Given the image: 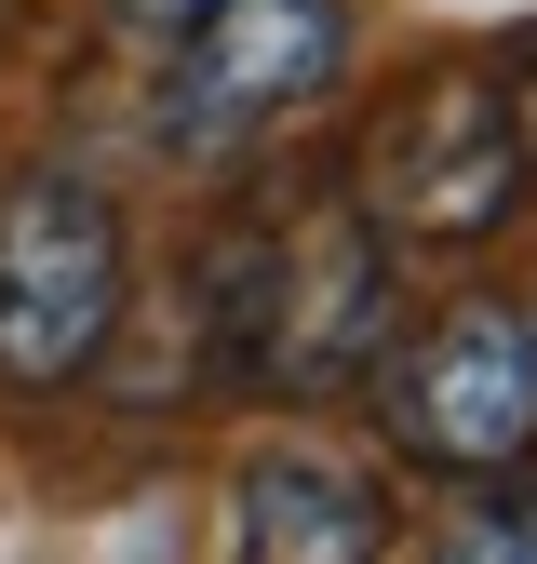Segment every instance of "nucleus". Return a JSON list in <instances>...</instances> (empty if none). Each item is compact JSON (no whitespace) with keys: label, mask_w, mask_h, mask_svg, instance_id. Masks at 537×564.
Listing matches in <instances>:
<instances>
[{"label":"nucleus","mask_w":537,"mask_h":564,"mask_svg":"<svg viewBox=\"0 0 537 564\" xmlns=\"http://www.w3.org/2000/svg\"><path fill=\"white\" fill-rule=\"evenodd\" d=\"M403 310V242L363 216L350 188H268L201 242L188 282V323H201V364L255 403H322V390H363V364L390 349Z\"/></svg>","instance_id":"1"},{"label":"nucleus","mask_w":537,"mask_h":564,"mask_svg":"<svg viewBox=\"0 0 537 564\" xmlns=\"http://www.w3.org/2000/svg\"><path fill=\"white\" fill-rule=\"evenodd\" d=\"M524 175H537V149L511 121V82L443 54V67H417V82L363 121V149H350L336 188H350L390 242H484V229H511Z\"/></svg>","instance_id":"2"},{"label":"nucleus","mask_w":537,"mask_h":564,"mask_svg":"<svg viewBox=\"0 0 537 564\" xmlns=\"http://www.w3.org/2000/svg\"><path fill=\"white\" fill-rule=\"evenodd\" d=\"M363 403H376V444L417 470H457V484L524 470L537 457V323L511 296H457L363 364Z\"/></svg>","instance_id":"3"},{"label":"nucleus","mask_w":537,"mask_h":564,"mask_svg":"<svg viewBox=\"0 0 537 564\" xmlns=\"http://www.w3.org/2000/svg\"><path fill=\"white\" fill-rule=\"evenodd\" d=\"M121 336V202L81 162L0 175V390H67Z\"/></svg>","instance_id":"4"},{"label":"nucleus","mask_w":537,"mask_h":564,"mask_svg":"<svg viewBox=\"0 0 537 564\" xmlns=\"http://www.w3.org/2000/svg\"><path fill=\"white\" fill-rule=\"evenodd\" d=\"M350 82V0H201L162 67V149L242 162Z\"/></svg>","instance_id":"5"},{"label":"nucleus","mask_w":537,"mask_h":564,"mask_svg":"<svg viewBox=\"0 0 537 564\" xmlns=\"http://www.w3.org/2000/svg\"><path fill=\"white\" fill-rule=\"evenodd\" d=\"M242 564H390V484L336 444H268L229 484Z\"/></svg>","instance_id":"6"},{"label":"nucleus","mask_w":537,"mask_h":564,"mask_svg":"<svg viewBox=\"0 0 537 564\" xmlns=\"http://www.w3.org/2000/svg\"><path fill=\"white\" fill-rule=\"evenodd\" d=\"M430 564H537V457L484 470V498H457V524H443Z\"/></svg>","instance_id":"7"},{"label":"nucleus","mask_w":537,"mask_h":564,"mask_svg":"<svg viewBox=\"0 0 537 564\" xmlns=\"http://www.w3.org/2000/svg\"><path fill=\"white\" fill-rule=\"evenodd\" d=\"M108 14H121V28H149V41H175V28L201 14V0H108Z\"/></svg>","instance_id":"8"},{"label":"nucleus","mask_w":537,"mask_h":564,"mask_svg":"<svg viewBox=\"0 0 537 564\" xmlns=\"http://www.w3.org/2000/svg\"><path fill=\"white\" fill-rule=\"evenodd\" d=\"M511 121H524V149H537V54L511 67Z\"/></svg>","instance_id":"9"}]
</instances>
